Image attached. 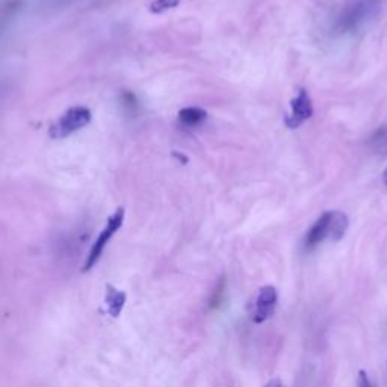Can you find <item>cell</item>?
Segmentation results:
<instances>
[{
    "label": "cell",
    "instance_id": "obj_4",
    "mask_svg": "<svg viewBox=\"0 0 387 387\" xmlns=\"http://www.w3.org/2000/svg\"><path fill=\"white\" fill-rule=\"evenodd\" d=\"M123 221H124V211H123V209H118V211L108 219L106 227L102 230V233L96 239V242H94V245L91 247L90 256H88L87 264H85V269H91L94 265L99 262V259L102 257L103 251H104V248H106L108 242L112 239V236L121 228Z\"/></svg>",
    "mask_w": 387,
    "mask_h": 387
},
{
    "label": "cell",
    "instance_id": "obj_14",
    "mask_svg": "<svg viewBox=\"0 0 387 387\" xmlns=\"http://www.w3.org/2000/svg\"><path fill=\"white\" fill-rule=\"evenodd\" d=\"M383 180H384V183H386V186H387V168H386V171H384V174H383Z\"/></svg>",
    "mask_w": 387,
    "mask_h": 387
},
{
    "label": "cell",
    "instance_id": "obj_13",
    "mask_svg": "<svg viewBox=\"0 0 387 387\" xmlns=\"http://www.w3.org/2000/svg\"><path fill=\"white\" fill-rule=\"evenodd\" d=\"M265 387H283V384H281V380L273 379V380H269V381L266 383Z\"/></svg>",
    "mask_w": 387,
    "mask_h": 387
},
{
    "label": "cell",
    "instance_id": "obj_2",
    "mask_svg": "<svg viewBox=\"0 0 387 387\" xmlns=\"http://www.w3.org/2000/svg\"><path fill=\"white\" fill-rule=\"evenodd\" d=\"M348 228V216L334 211L322 214L305 236V248L307 251L317 248L326 239L340 240Z\"/></svg>",
    "mask_w": 387,
    "mask_h": 387
},
{
    "label": "cell",
    "instance_id": "obj_11",
    "mask_svg": "<svg viewBox=\"0 0 387 387\" xmlns=\"http://www.w3.org/2000/svg\"><path fill=\"white\" fill-rule=\"evenodd\" d=\"M180 4V0H154V2L150 5V11L154 14H161L168 11V9L176 8Z\"/></svg>",
    "mask_w": 387,
    "mask_h": 387
},
{
    "label": "cell",
    "instance_id": "obj_5",
    "mask_svg": "<svg viewBox=\"0 0 387 387\" xmlns=\"http://www.w3.org/2000/svg\"><path fill=\"white\" fill-rule=\"evenodd\" d=\"M278 301L277 289L271 285H266L260 288L257 292V297L254 300V309H253V322L254 324H264L271 317L274 315L276 307Z\"/></svg>",
    "mask_w": 387,
    "mask_h": 387
},
{
    "label": "cell",
    "instance_id": "obj_8",
    "mask_svg": "<svg viewBox=\"0 0 387 387\" xmlns=\"http://www.w3.org/2000/svg\"><path fill=\"white\" fill-rule=\"evenodd\" d=\"M106 301H108V307H109V312L112 313V317H118L125 302V294L121 290L109 288Z\"/></svg>",
    "mask_w": 387,
    "mask_h": 387
},
{
    "label": "cell",
    "instance_id": "obj_12",
    "mask_svg": "<svg viewBox=\"0 0 387 387\" xmlns=\"http://www.w3.org/2000/svg\"><path fill=\"white\" fill-rule=\"evenodd\" d=\"M357 386L359 387H372V383L369 380L368 374H366L363 369L359 371V375H357Z\"/></svg>",
    "mask_w": 387,
    "mask_h": 387
},
{
    "label": "cell",
    "instance_id": "obj_3",
    "mask_svg": "<svg viewBox=\"0 0 387 387\" xmlns=\"http://www.w3.org/2000/svg\"><path fill=\"white\" fill-rule=\"evenodd\" d=\"M91 111L83 106H75L68 109L62 117L51 125L50 137L54 140H62L67 138L68 135L75 133L80 129L85 128L91 121Z\"/></svg>",
    "mask_w": 387,
    "mask_h": 387
},
{
    "label": "cell",
    "instance_id": "obj_9",
    "mask_svg": "<svg viewBox=\"0 0 387 387\" xmlns=\"http://www.w3.org/2000/svg\"><path fill=\"white\" fill-rule=\"evenodd\" d=\"M224 294H226V278L221 277L216 283L215 289L212 290L211 298H209V309L215 310V309H218L219 306H221L223 300H224Z\"/></svg>",
    "mask_w": 387,
    "mask_h": 387
},
{
    "label": "cell",
    "instance_id": "obj_6",
    "mask_svg": "<svg viewBox=\"0 0 387 387\" xmlns=\"http://www.w3.org/2000/svg\"><path fill=\"white\" fill-rule=\"evenodd\" d=\"M290 108V115H288L285 123L289 129H297L313 115V104L306 90H300L298 96L292 100Z\"/></svg>",
    "mask_w": 387,
    "mask_h": 387
},
{
    "label": "cell",
    "instance_id": "obj_10",
    "mask_svg": "<svg viewBox=\"0 0 387 387\" xmlns=\"http://www.w3.org/2000/svg\"><path fill=\"white\" fill-rule=\"evenodd\" d=\"M369 144L375 152H387V125H381L372 133Z\"/></svg>",
    "mask_w": 387,
    "mask_h": 387
},
{
    "label": "cell",
    "instance_id": "obj_1",
    "mask_svg": "<svg viewBox=\"0 0 387 387\" xmlns=\"http://www.w3.org/2000/svg\"><path fill=\"white\" fill-rule=\"evenodd\" d=\"M383 0H351L334 20V32L350 34L368 23L380 11Z\"/></svg>",
    "mask_w": 387,
    "mask_h": 387
},
{
    "label": "cell",
    "instance_id": "obj_7",
    "mask_svg": "<svg viewBox=\"0 0 387 387\" xmlns=\"http://www.w3.org/2000/svg\"><path fill=\"white\" fill-rule=\"evenodd\" d=\"M206 118H207V112L197 106L183 108L179 112V120L183 125H186V128H197V125L203 124Z\"/></svg>",
    "mask_w": 387,
    "mask_h": 387
}]
</instances>
